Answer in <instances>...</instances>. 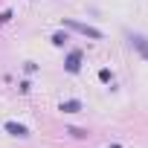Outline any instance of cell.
Wrapping results in <instances>:
<instances>
[{
    "instance_id": "cell-5",
    "label": "cell",
    "mask_w": 148,
    "mask_h": 148,
    "mask_svg": "<svg viewBox=\"0 0 148 148\" xmlns=\"http://www.w3.org/2000/svg\"><path fill=\"white\" fill-rule=\"evenodd\" d=\"M67 70H70V73H76V70H79V52H73V55H70V61H67Z\"/></svg>"
},
{
    "instance_id": "cell-3",
    "label": "cell",
    "mask_w": 148,
    "mask_h": 148,
    "mask_svg": "<svg viewBox=\"0 0 148 148\" xmlns=\"http://www.w3.org/2000/svg\"><path fill=\"white\" fill-rule=\"evenodd\" d=\"M131 44H134V47H136V49H139V52H142V55L148 58V44H145V38H139V35H134V38H131Z\"/></svg>"
},
{
    "instance_id": "cell-4",
    "label": "cell",
    "mask_w": 148,
    "mask_h": 148,
    "mask_svg": "<svg viewBox=\"0 0 148 148\" xmlns=\"http://www.w3.org/2000/svg\"><path fill=\"white\" fill-rule=\"evenodd\" d=\"M6 131L15 134V136H26V128L23 125H15V122H6Z\"/></svg>"
},
{
    "instance_id": "cell-1",
    "label": "cell",
    "mask_w": 148,
    "mask_h": 148,
    "mask_svg": "<svg viewBox=\"0 0 148 148\" xmlns=\"http://www.w3.org/2000/svg\"><path fill=\"white\" fill-rule=\"evenodd\" d=\"M73 29H79V32H84V35H90V38H102V32L99 29H93V26H87V23H70Z\"/></svg>"
},
{
    "instance_id": "cell-2",
    "label": "cell",
    "mask_w": 148,
    "mask_h": 148,
    "mask_svg": "<svg viewBox=\"0 0 148 148\" xmlns=\"http://www.w3.org/2000/svg\"><path fill=\"white\" fill-rule=\"evenodd\" d=\"M61 110H64V113H79V110H82V102H79V99H70V102H61Z\"/></svg>"
}]
</instances>
